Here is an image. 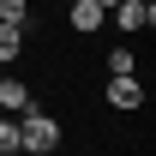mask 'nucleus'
<instances>
[{"label":"nucleus","instance_id":"nucleus-6","mask_svg":"<svg viewBox=\"0 0 156 156\" xmlns=\"http://www.w3.org/2000/svg\"><path fill=\"white\" fill-rule=\"evenodd\" d=\"M24 54V24H0V66Z\"/></svg>","mask_w":156,"mask_h":156},{"label":"nucleus","instance_id":"nucleus-4","mask_svg":"<svg viewBox=\"0 0 156 156\" xmlns=\"http://www.w3.org/2000/svg\"><path fill=\"white\" fill-rule=\"evenodd\" d=\"M114 24H120V30H150V24H156V6H150V0H120V6H114Z\"/></svg>","mask_w":156,"mask_h":156},{"label":"nucleus","instance_id":"nucleus-1","mask_svg":"<svg viewBox=\"0 0 156 156\" xmlns=\"http://www.w3.org/2000/svg\"><path fill=\"white\" fill-rule=\"evenodd\" d=\"M54 144H60V120L42 114L36 102H30V108L18 114V156H48Z\"/></svg>","mask_w":156,"mask_h":156},{"label":"nucleus","instance_id":"nucleus-3","mask_svg":"<svg viewBox=\"0 0 156 156\" xmlns=\"http://www.w3.org/2000/svg\"><path fill=\"white\" fill-rule=\"evenodd\" d=\"M108 108H120V114L144 108V84L138 78H108Z\"/></svg>","mask_w":156,"mask_h":156},{"label":"nucleus","instance_id":"nucleus-7","mask_svg":"<svg viewBox=\"0 0 156 156\" xmlns=\"http://www.w3.org/2000/svg\"><path fill=\"white\" fill-rule=\"evenodd\" d=\"M108 72H114V78H132V72H138L132 48H108Z\"/></svg>","mask_w":156,"mask_h":156},{"label":"nucleus","instance_id":"nucleus-5","mask_svg":"<svg viewBox=\"0 0 156 156\" xmlns=\"http://www.w3.org/2000/svg\"><path fill=\"white\" fill-rule=\"evenodd\" d=\"M30 108V84L24 78H0V114H24Z\"/></svg>","mask_w":156,"mask_h":156},{"label":"nucleus","instance_id":"nucleus-10","mask_svg":"<svg viewBox=\"0 0 156 156\" xmlns=\"http://www.w3.org/2000/svg\"><path fill=\"white\" fill-rule=\"evenodd\" d=\"M66 6H78V0H66Z\"/></svg>","mask_w":156,"mask_h":156},{"label":"nucleus","instance_id":"nucleus-8","mask_svg":"<svg viewBox=\"0 0 156 156\" xmlns=\"http://www.w3.org/2000/svg\"><path fill=\"white\" fill-rule=\"evenodd\" d=\"M0 156H18V120L0 114Z\"/></svg>","mask_w":156,"mask_h":156},{"label":"nucleus","instance_id":"nucleus-2","mask_svg":"<svg viewBox=\"0 0 156 156\" xmlns=\"http://www.w3.org/2000/svg\"><path fill=\"white\" fill-rule=\"evenodd\" d=\"M102 24H108V12H102L96 0H78V6H66V30H78V36H96Z\"/></svg>","mask_w":156,"mask_h":156},{"label":"nucleus","instance_id":"nucleus-9","mask_svg":"<svg viewBox=\"0 0 156 156\" xmlns=\"http://www.w3.org/2000/svg\"><path fill=\"white\" fill-rule=\"evenodd\" d=\"M0 24H30V0H0Z\"/></svg>","mask_w":156,"mask_h":156}]
</instances>
